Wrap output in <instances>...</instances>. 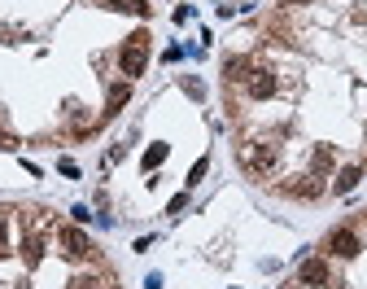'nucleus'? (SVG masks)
Returning <instances> with one entry per match:
<instances>
[{
    "label": "nucleus",
    "instance_id": "obj_1",
    "mask_svg": "<svg viewBox=\"0 0 367 289\" xmlns=\"http://www.w3.org/2000/svg\"><path fill=\"white\" fill-rule=\"evenodd\" d=\"M119 61H123V75L127 79H136L144 71V61H149V36H144V31H136V36L123 44V57Z\"/></svg>",
    "mask_w": 367,
    "mask_h": 289
},
{
    "label": "nucleus",
    "instance_id": "obj_2",
    "mask_svg": "<svg viewBox=\"0 0 367 289\" xmlns=\"http://www.w3.org/2000/svg\"><path fill=\"white\" fill-rule=\"evenodd\" d=\"M271 149H267V144H241V163L249 167V171H267L271 167Z\"/></svg>",
    "mask_w": 367,
    "mask_h": 289
},
{
    "label": "nucleus",
    "instance_id": "obj_3",
    "mask_svg": "<svg viewBox=\"0 0 367 289\" xmlns=\"http://www.w3.org/2000/svg\"><path fill=\"white\" fill-rule=\"evenodd\" d=\"M245 88H249V96H271L276 92V79H271V71H249L245 75Z\"/></svg>",
    "mask_w": 367,
    "mask_h": 289
},
{
    "label": "nucleus",
    "instance_id": "obj_4",
    "mask_svg": "<svg viewBox=\"0 0 367 289\" xmlns=\"http://www.w3.org/2000/svg\"><path fill=\"white\" fill-rule=\"evenodd\" d=\"M332 250H337L341 259H354V254H359V237L350 228H337V232H332Z\"/></svg>",
    "mask_w": 367,
    "mask_h": 289
},
{
    "label": "nucleus",
    "instance_id": "obj_5",
    "mask_svg": "<svg viewBox=\"0 0 367 289\" xmlns=\"http://www.w3.org/2000/svg\"><path fill=\"white\" fill-rule=\"evenodd\" d=\"M302 281H306V285H324V281H328V263H324V259H306V263H302Z\"/></svg>",
    "mask_w": 367,
    "mask_h": 289
},
{
    "label": "nucleus",
    "instance_id": "obj_6",
    "mask_svg": "<svg viewBox=\"0 0 367 289\" xmlns=\"http://www.w3.org/2000/svg\"><path fill=\"white\" fill-rule=\"evenodd\" d=\"M61 246L79 259V254H88V237H83L79 228H61Z\"/></svg>",
    "mask_w": 367,
    "mask_h": 289
},
{
    "label": "nucleus",
    "instance_id": "obj_7",
    "mask_svg": "<svg viewBox=\"0 0 367 289\" xmlns=\"http://www.w3.org/2000/svg\"><path fill=\"white\" fill-rule=\"evenodd\" d=\"M127 96H131V88H127V84H114V88H110V101H105V114H119Z\"/></svg>",
    "mask_w": 367,
    "mask_h": 289
},
{
    "label": "nucleus",
    "instance_id": "obj_8",
    "mask_svg": "<svg viewBox=\"0 0 367 289\" xmlns=\"http://www.w3.org/2000/svg\"><path fill=\"white\" fill-rule=\"evenodd\" d=\"M354 184H359V167H345V171L337 175V193H350Z\"/></svg>",
    "mask_w": 367,
    "mask_h": 289
},
{
    "label": "nucleus",
    "instance_id": "obj_9",
    "mask_svg": "<svg viewBox=\"0 0 367 289\" xmlns=\"http://www.w3.org/2000/svg\"><path fill=\"white\" fill-rule=\"evenodd\" d=\"M162 158H166V144H153V149H149V154H144V167H158V163H162Z\"/></svg>",
    "mask_w": 367,
    "mask_h": 289
},
{
    "label": "nucleus",
    "instance_id": "obj_10",
    "mask_svg": "<svg viewBox=\"0 0 367 289\" xmlns=\"http://www.w3.org/2000/svg\"><path fill=\"white\" fill-rule=\"evenodd\" d=\"M0 246H5V219H0Z\"/></svg>",
    "mask_w": 367,
    "mask_h": 289
},
{
    "label": "nucleus",
    "instance_id": "obj_11",
    "mask_svg": "<svg viewBox=\"0 0 367 289\" xmlns=\"http://www.w3.org/2000/svg\"><path fill=\"white\" fill-rule=\"evenodd\" d=\"M293 5H302V0H293Z\"/></svg>",
    "mask_w": 367,
    "mask_h": 289
}]
</instances>
